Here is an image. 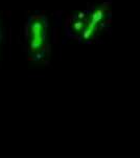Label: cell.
<instances>
[{
    "mask_svg": "<svg viewBox=\"0 0 140 158\" xmlns=\"http://www.w3.org/2000/svg\"><path fill=\"white\" fill-rule=\"evenodd\" d=\"M111 22V1H106L69 17L65 33L68 38L82 43H93L109 28Z\"/></svg>",
    "mask_w": 140,
    "mask_h": 158,
    "instance_id": "6da1fadb",
    "label": "cell"
},
{
    "mask_svg": "<svg viewBox=\"0 0 140 158\" xmlns=\"http://www.w3.org/2000/svg\"><path fill=\"white\" fill-rule=\"evenodd\" d=\"M25 43L29 59L42 61L49 52V24L44 15L36 14L28 18L25 27Z\"/></svg>",
    "mask_w": 140,
    "mask_h": 158,
    "instance_id": "7a4b0ae2",
    "label": "cell"
}]
</instances>
